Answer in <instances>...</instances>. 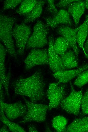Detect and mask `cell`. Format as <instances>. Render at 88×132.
Listing matches in <instances>:
<instances>
[{
	"instance_id": "4dcf8cb0",
	"label": "cell",
	"mask_w": 88,
	"mask_h": 132,
	"mask_svg": "<svg viewBox=\"0 0 88 132\" xmlns=\"http://www.w3.org/2000/svg\"><path fill=\"white\" fill-rule=\"evenodd\" d=\"M7 126L4 125L0 129V131L2 132H9V130Z\"/></svg>"
},
{
	"instance_id": "4fadbf2b",
	"label": "cell",
	"mask_w": 88,
	"mask_h": 132,
	"mask_svg": "<svg viewBox=\"0 0 88 132\" xmlns=\"http://www.w3.org/2000/svg\"><path fill=\"white\" fill-rule=\"evenodd\" d=\"M88 69V63H86L76 69L66 70L53 73L52 75L58 80V82L63 84L69 81L82 72Z\"/></svg>"
},
{
	"instance_id": "3957f363",
	"label": "cell",
	"mask_w": 88,
	"mask_h": 132,
	"mask_svg": "<svg viewBox=\"0 0 88 132\" xmlns=\"http://www.w3.org/2000/svg\"><path fill=\"white\" fill-rule=\"evenodd\" d=\"M27 108V111L20 123L35 122H41L46 120L48 105L36 104L24 98Z\"/></svg>"
},
{
	"instance_id": "30bf717a",
	"label": "cell",
	"mask_w": 88,
	"mask_h": 132,
	"mask_svg": "<svg viewBox=\"0 0 88 132\" xmlns=\"http://www.w3.org/2000/svg\"><path fill=\"white\" fill-rule=\"evenodd\" d=\"M54 42L52 36L49 37L48 50V64L53 73L66 70L62 63L59 55L54 51L53 48Z\"/></svg>"
},
{
	"instance_id": "9a60e30c",
	"label": "cell",
	"mask_w": 88,
	"mask_h": 132,
	"mask_svg": "<svg viewBox=\"0 0 88 132\" xmlns=\"http://www.w3.org/2000/svg\"><path fill=\"white\" fill-rule=\"evenodd\" d=\"M67 7L68 12L72 17L75 26H77L85 11V8L84 1L76 0L70 4Z\"/></svg>"
},
{
	"instance_id": "83f0119b",
	"label": "cell",
	"mask_w": 88,
	"mask_h": 132,
	"mask_svg": "<svg viewBox=\"0 0 88 132\" xmlns=\"http://www.w3.org/2000/svg\"><path fill=\"white\" fill-rule=\"evenodd\" d=\"M76 0H60L55 5L59 8H65L67 7L70 4L76 1Z\"/></svg>"
},
{
	"instance_id": "e0dca14e",
	"label": "cell",
	"mask_w": 88,
	"mask_h": 132,
	"mask_svg": "<svg viewBox=\"0 0 88 132\" xmlns=\"http://www.w3.org/2000/svg\"><path fill=\"white\" fill-rule=\"evenodd\" d=\"M66 70L77 67L78 65V59L73 51L69 50L59 56Z\"/></svg>"
},
{
	"instance_id": "44dd1931",
	"label": "cell",
	"mask_w": 88,
	"mask_h": 132,
	"mask_svg": "<svg viewBox=\"0 0 88 132\" xmlns=\"http://www.w3.org/2000/svg\"><path fill=\"white\" fill-rule=\"evenodd\" d=\"M0 120L8 127L10 130L14 132H25L26 131L21 126L17 124L10 121L5 116L2 108L0 107Z\"/></svg>"
},
{
	"instance_id": "484cf974",
	"label": "cell",
	"mask_w": 88,
	"mask_h": 132,
	"mask_svg": "<svg viewBox=\"0 0 88 132\" xmlns=\"http://www.w3.org/2000/svg\"><path fill=\"white\" fill-rule=\"evenodd\" d=\"M23 0H6L4 1L3 9L4 10L15 8L19 4L21 3Z\"/></svg>"
},
{
	"instance_id": "6da1fadb",
	"label": "cell",
	"mask_w": 88,
	"mask_h": 132,
	"mask_svg": "<svg viewBox=\"0 0 88 132\" xmlns=\"http://www.w3.org/2000/svg\"><path fill=\"white\" fill-rule=\"evenodd\" d=\"M45 85L41 73L37 70L29 77L16 80L13 86L16 94L27 97L35 103L44 98Z\"/></svg>"
},
{
	"instance_id": "ac0fdd59",
	"label": "cell",
	"mask_w": 88,
	"mask_h": 132,
	"mask_svg": "<svg viewBox=\"0 0 88 132\" xmlns=\"http://www.w3.org/2000/svg\"><path fill=\"white\" fill-rule=\"evenodd\" d=\"M88 35V14L83 23L78 27L77 34V41L79 46L83 50L84 43Z\"/></svg>"
},
{
	"instance_id": "f546056e",
	"label": "cell",
	"mask_w": 88,
	"mask_h": 132,
	"mask_svg": "<svg viewBox=\"0 0 88 132\" xmlns=\"http://www.w3.org/2000/svg\"><path fill=\"white\" fill-rule=\"evenodd\" d=\"M29 132H38L36 127L33 125H30L28 126Z\"/></svg>"
},
{
	"instance_id": "d6986e66",
	"label": "cell",
	"mask_w": 88,
	"mask_h": 132,
	"mask_svg": "<svg viewBox=\"0 0 88 132\" xmlns=\"http://www.w3.org/2000/svg\"><path fill=\"white\" fill-rule=\"evenodd\" d=\"M46 2L45 1L39 0L31 11L25 16L23 22L27 23L32 22L41 15L43 6Z\"/></svg>"
},
{
	"instance_id": "277c9868",
	"label": "cell",
	"mask_w": 88,
	"mask_h": 132,
	"mask_svg": "<svg viewBox=\"0 0 88 132\" xmlns=\"http://www.w3.org/2000/svg\"><path fill=\"white\" fill-rule=\"evenodd\" d=\"M41 21L38 20L33 28V32L26 46L27 49L41 48L48 43L47 36L48 32V26Z\"/></svg>"
},
{
	"instance_id": "7a4b0ae2",
	"label": "cell",
	"mask_w": 88,
	"mask_h": 132,
	"mask_svg": "<svg viewBox=\"0 0 88 132\" xmlns=\"http://www.w3.org/2000/svg\"><path fill=\"white\" fill-rule=\"evenodd\" d=\"M15 21V19L13 17L3 14H0V40L8 53L16 58V53L12 38L13 26Z\"/></svg>"
},
{
	"instance_id": "ffe728a7",
	"label": "cell",
	"mask_w": 88,
	"mask_h": 132,
	"mask_svg": "<svg viewBox=\"0 0 88 132\" xmlns=\"http://www.w3.org/2000/svg\"><path fill=\"white\" fill-rule=\"evenodd\" d=\"M38 1L36 0H23L16 12L25 16L28 14L32 10Z\"/></svg>"
},
{
	"instance_id": "8fae6325",
	"label": "cell",
	"mask_w": 88,
	"mask_h": 132,
	"mask_svg": "<svg viewBox=\"0 0 88 132\" xmlns=\"http://www.w3.org/2000/svg\"><path fill=\"white\" fill-rule=\"evenodd\" d=\"M78 27L72 28L68 26L62 25L58 27L57 32L68 42L78 58L79 50L77 44V34Z\"/></svg>"
},
{
	"instance_id": "8992f818",
	"label": "cell",
	"mask_w": 88,
	"mask_h": 132,
	"mask_svg": "<svg viewBox=\"0 0 88 132\" xmlns=\"http://www.w3.org/2000/svg\"><path fill=\"white\" fill-rule=\"evenodd\" d=\"M31 32V28L24 23L15 24L12 30V36L17 48L16 54L22 55Z\"/></svg>"
},
{
	"instance_id": "1f68e13d",
	"label": "cell",
	"mask_w": 88,
	"mask_h": 132,
	"mask_svg": "<svg viewBox=\"0 0 88 132\" xmlns=\"http://www.w3.org/2000/svg\"><path fill=\"white\" fill-rule=\"evenodd\" d=\"M85 8L88 9V0L84 1Z\"/></svg>"
},
{
	"instance_id": "5bb4252c",
	"label": "cell",
	"mask_w": 88,
	"mask_h": 132,
	"mask_svg": "<svg viewBox=\"0 0 88 132\" xmlns=\"http://www.w3.org/2000/svg\"><path fill=\"white\" fill-rule=\"evenodd\" d=\"M7 51L4 46L0 43V84L5 88L6 94L9 97L8 89L10 74L6 73L5 61Z\"/></svg>"
},
{
	"instance_id": "5b68a950",
	"label": "cell",
	"mask_w": 88,
	"mask_h": 132,
	"mask_svg": "<svg viewBox=\"0 0 88 132\" xmlns=\"http://www.w3.org/2000/svg\"><path fill=\"white\" fill-rule=\"evenodd\" d=\"M71 92L69 95L61 102V108L68 113L77 116L79 114L82 94V89L76 91L70 84Z\"/></svg>"
},
{
	"instance_id": "603a6c76",
	"label": "cell",
	"mask_w": 88,
	"mask_h": 132,
	"mask_svg": "<svg viewBox=\"0 0 88 132\" xmlns=\"http://www.w3.org/2000/svg\"><path fill=\"white\" fill-rule=\"evenodd\" d=\"M67 120L65 117L61 116L54 117L52 121L53 127L57 132H65Z\"/></svg>"
},
{
	"instance_id": "7c38bea8",
	"label": "cell",
	"mask_w": 88,
	"mask_h": 132,
	"mask_svg": "<svg viewBox=\"0 0 88 132\" xmlns=\"http://www.w3.org/2000/svg\"><path fill=\"white\" fill-rule=\"evenodd\" d=\"M70 14L68 11L61 9L57 14L52 17L44 18L47 25L54 28L60 24L71 26L72 23Z\"/></svg>"
},
{
	"instance_id": "4316f807",
	"label": "cell",
	"mask_w": 88,
	"mask_h": 132,
	"mask_svg": "<svg viewBox=\"0 0 88 132\" xmlns=\"http://www.w3.org/2000/svg\"><path fill=\"white\" fill-rule=\"evenodd\" d=\"M48 6L47 10L53 15V16L55 15L58 11L56 9L54 4V0H49L47 1Z\"/></svg>"
},
{
	"instance_id": "d6a6232c",
	"label": "cell",
	"mask_w": 88,
	"mask_h": 132,
	"mask_svg": "<svg viewBox=\"0 0 88 132\" xmlns=\"http://www.w3.org/2000/svg\"><path fill=\"white\" fill-rule=\"evenodd\" d=\"M85 57L88 59V53H84Z\"/></svg>"
},
{
	"instance_id": "cb8c5ba5",
	"label": "cell",
	"mask_w": 88,
	"mask_h": 132,
	"mask_svg": "<svg viewBox=\"0 0 88 132\" xmlns=\"http://www.w3.org/2000/svg\"><path fill=\"white\" fill-rule=\"evenodd\" d=\"M88 82V69L80 73L77 76L74 84L80 88Z\"/></svg>"
},
{
	"instance_id": "d4e9b609",
	"label": "cell",
	"mask_w": 88,
	"mask_h": 132,
	"mask_svg": "<svg viewBox=\"0 0 88 132\" xmlns=\"http://www.w3.org/2000/svg\"><path fill=\"white\" fill-rule=\"evenodd\" d=\"M81 108L82 114H88V88L83 95L81 103Z\"/></svg>"
},
{
	"instance_id": "7402d4cb",
	"label": "cell",
	"mask_w": 88,
	"mask_h": 132,
	"mask_svg": "<svg viewBox=\"0 0 88 132\" xmlns=\"http://www.w3.org/2000/svg\"><path fill=\"white\" fill-rule=\"evenodd\" d=\"M53 46L55 52L59 56L67 52L70 47L68 42L62 36L56 39L54 42Z\"/></svg>"
},
{
	"instance_id": "ba28073f",
	"label": "cell",
	"mask_w": 88,
	"mask_h": 132,
	"mask_svg": "<svg viewBox=\"0 0 88 132\" xmlns=\"http://www.w3.org/2000/svg\"><path fill=\"white\" fill-rule=\"evenodd\" d=\"M26 69L28 70L37 65L48 64V50L34 48L24 60Z\"/></svg>"
},
{
	"instance_id": "2e32d148",
	"label": "cell",
	"mask_w": 88,
	"mask_h": 132,
	"mask_svg": "<svg viewBox=\"0 0 88 132\" xmlns=\"http://www.w3.org/2000/svg\"><path fill=\"white\" fill-rule=\"evenodd\" d=\"M65 132H88V117L75 119L66 127Z\"/></svg>"
},
{
	"instance_id": "9c48e42d",
	"label": "cell",
	"mask_w": 88,
	"mask_h": 132,
	"mask_svg": "<svg viewBox=\"0 0 88 132\" xmlns=\"http://www.w3.org/2000/svg\"><path fill=\"white\" fill-rule=\"evenodd\" d=\"M0 104L7 117L11 120L25 116L27 111V106L20 102L9 104L0 100Z\"/></svg>"
},
{
	"instance_id": "f1b7e54d",
	"label": "cell",
	"mask_w": 88,
	"mask_h": 132,
	"mask_svg": "<svg viewBox=\"0 0 88 132\" xmlns=\"http://www.w3.org/2000/svg\"><path fill=\"white\" fill-rule=\"evenodd\" d=\"M83 51L84 53H88V36L85 43L84 45Z\"/></svg>"
},
{
	"instance_id": "52a82bcc",
	"label": "cell",
	"mask_w": 88,
	"mask_h": 132,
	"mask_svg": "<svg viewBox=\"0 0 88 132\" xmlns=\"http://www.w3.org/2000/svg\"><path fill=\"white\" fill-rule=\"evenodd\" d=\"M62 83H52L49 84L47 92L49 100L48 110L56 108L65 98V85Z\"/></svg>"
}]
</instances>
